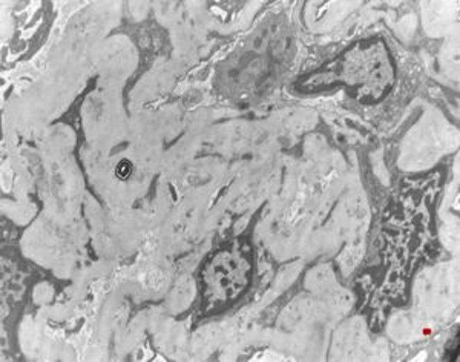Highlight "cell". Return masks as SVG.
<instances>
[{
	"mask_svg": "<svg viewBox=\"0 0 460 362\" xmlns=\"http://www.w3.org/2000/svg\"><path fill=\"white\" fill-rule=\"evenodd\" d=\"M246 267L241 261L230 257H222L213 263L209 270V286L218 298H229L240 293L242 282L246 281Z\"/></svg>",
	"mask_w": 460,
	"mask_h": 362,
	"instance_id": "6da1fadb",
	"label": "cell"
},
{
	"mask_svg": "<svg viewBox=\"0 0 460 362\" xmlns=\"http://www.w3.org/2000/svg\"><path fill=\"white\" fill-rule=\"evenodd\" d=\"M131 171H132V164L129 162H126V160H123L117 166V177L126 178L129 173H131Z\"/></svg>",
	"mask_w": 460,
	"mask_h": 362,
	"instance_id": "7a4b0ae2",
	"label": "cell"
}]
</instances>
